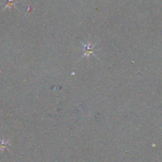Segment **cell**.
Masks as SVG:
<instances>
[{
    "label": "cell",
    "mask_w": 162,
    "mask_h": 162,
    "mask_svg": "<svg viewBox=\"0 0 162 162\" xmlns=\"http://www.w3.org/2000/svg\"><path fill=\"white\" fill-rule=\"evenodd\" d=\"M81 44H82V45L84 47V54H83V55H82V57H81V59H82V58H84V57H88V58H89L90 57V55H94L95 57H96V55L94 53V52H95V47L96 46V45L97 44H94V45H91V43L89 42L88 43V45H85V44H84V43H82V41H81Z\"/></svg>",
    "instance_id": "obj_1"
},
{
    "label": "cell",
    "mask_w": 162,
    "mask_h": 162,
    "mask_svg": "<svg viewBox=\"0 0 162 162\" xmlns=\"http://www.w3.org/2000/svg\"><path fill=\"white\" fill-rule=\"evenodd\" d=\"M9 140H0V150L4 149H9Z\"/></svg>",
    "instance_id": "obj_2"
},
{
    "label": "cell",
    "mask_w": 162,
    "mask_h": 162,
    "mask_svg": "<svg viewBox=\"0 0 162 162\" xmlns=\"http://www.w3.org/2000/svg\"><path fill=\"white\" fill-rule=\"evenodd\" d=\"M14 3H15V0H7V5H6V7H4V9H5L6 8H7V7H13V6H14Z\"/></svg>",
    "instance_id": "obj_3"
}]
</instances>
